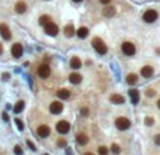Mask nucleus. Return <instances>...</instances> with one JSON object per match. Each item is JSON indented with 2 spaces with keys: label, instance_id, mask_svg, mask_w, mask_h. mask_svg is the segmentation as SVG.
Instances as JSON below:
<instances>
[{
  "label": "nucleus",
  "instance_id": "obj_1",
  "mask_svg": "<svg viewBox=\"0 0 160 155\" xmlns=\"http://www.w3.org/2000/svg\"><path fill=\"white\" fill-rule=\"evenodd\" d=\"M91 45H93V48H94L96 51L100 54V55H106L107 51H108L106 42H104V41H103L100 37H94V38H93V41H91Z\"/></svg>",
  "mask_w": 160,
  "mask_h": 155
},
{
  "label": "nucleus",
  "instance_id": "obj_2",
  "mask_svg": "<svg viewBox=\"0 0 160 155\" xmlns=\"http://www.w3.org/2000/svg\"><path fill=\"white\" fill-rule=\"evenodd\" d=\"M121 49L124 52V55H127V56H134L136 54V47H135V44L131 42V41H124L122 45H121Z\"/></svg>",
  "mask_w": 160,
  "mask_h": 155
},
{
  "label": "nucleus",
  "instance_id": "obj_3",
  "mask_svg": "<svg viewBox=\"0 0 160 155\" xmlns=\"http://www.w3.org/2000/svg\"><path fill=\"white\" fill-rule=\"evenodd\" d=\"M157 17H159V13H157L155 9H148V10L143 13L142 19L145 23H148V24H152V23H155L157 20Z\"/></svg>",
  "mask_w": 160,
  "mask_h": 155
},
{
  "label": "nucleus",
  "instance_id": "obj_4",
  "mask_svg": "<svg viewBox=\"0 0 160 155\" xmlns=\"http://www.w3.org/2000/svg\"><path fill=\"white\" fill-rule=\"evenodd\" d=\"M115 127L118 130H121V131H125V130H128L131 127V120L127 117H118L115 120Z\"/></svg>",
  "mask_w": 160,
  "mask_h": 155
},
{
  "label": "nucleus",
  "instance_id": "obj_5",
  "mask_svg": "<svg viewBox=\"0 0 160 155\" xmlns=\"http://www.w3.org/2000/svg\"><path fill=\"white\" fill-rule=\"evenodd\" d=\"M70 130V123L66 121V120H61V121L56 123V131L59 134H68Z\"/></svg>",
  "mask_w": 160,
  "mask_h": 155
},
{
  "label": "nucleus",
  "instance_id": "obj_6",
  "mask_svg": "<svg viewBox=\"0 0 160 155\" xmlns=\"http://www.w3.org/2000/svg\"><path fill=\"white\" fill-rule=\"evenodd\" d=\"M44 28H45V33H47L48 35H51V37H56L59 33V27L52 21H49L47 26H44Z\"/></svg>",
  "mask_w": 160,
  "mask_h": 155
},
{
  "label": "nucleus",
  "instance_id": "obj_7",
  "mask_svg": "<svg viewBox=\"0 0 160 155\" xmlns=\"http://www.w3.org/2000/svg\"><path fill=\"white\" fill-rule=\"evenodd\" d=\"M38 75H40V78H42V79L49 78V75H51V67H49L48 63H41L40 67H38Z\"/></svg>",
  "mask_w": 160,
  "mask_h": 155
},
{
  "label": "nucleus",
  "instance_id": "obj_8",
  "mask_svg": "<svg viewBox=\"0 0 160 155\" xmlns=\"http://www.w3.org/2000/svg\"><path fill=\"white\" fill-rule=\"evenodd\" d=\"M49 111H51L52 114H61L63 111V104L61 102H52L51 106H49Z\"/></svg>",
  "mask_w": 160,
  "mask_h": 155
},
{
  "label": "nucleus",
  "instance_id": "obj_9",
  "mask_svg": "<svg viewBox=\"0 0 160 155\" xmlns=\"http://www.w3.org/2000/svg\"><path fill=\"white\" fill-rule=\"evenodd\" d=\"M37 134H38L41 138H47V137L51 134V128H49L47 124H42V126H40L37 128Z\"/></svg>",
  "mask_w": 160,
  "mask_h": 155
},
{
  "label": "nucleus",
  "instance_id": "obj_10",
  "mask_svg": "<svg viewBox=\"0 0 160 155\" xmlns=\"http://www.w3.org/2000/svg\"><path fill=\"white\" fill-rule=\"evenodd\" d=\"M0 35H2L4 40H10L11 38V31H10L7 24H3V23L0 24Z\"/></svg>",
  "mask_w": 160,
  "mask_h": 155
},
{
  "label": "nucleus",
  "instance_id": "obj_11",
  "mask_svg": "<svg viewBox=\"0 0 160 155\" xmlns=\"http://www.w3.org/2000/svg\"><path fill=\"white\" fill-rule=\"evenodd\" d=\"M23 45L20 44V42H16L13 47H11V54H13V56L14 58H20V56L23 55Z\"/></svg>",
  "mask_w": 160,
  "mask_h": 155
},
{
  "label": "nucleus",
  "instance_id": "obj_12",
  "mask_svg": "<svg viewBox=\"0 0 160 155\" xmlns=\"http://www.w3.org/2000/svg\"><path fill=\"white\" fill-rule=\"evenodd\" d=\"M153 74H155V69H153V67H150V65H145V67L141 69V75H142L143 78H152Z\"/></svg>",
  "mask_w": 160,
  "mask_h": 155
},
{
  "label": "nucleus",
  "instance_id": "obj_13",
  "mask_svg": "<svg viewBox=\"0 0 160 155\" xmlns=\"http://www.w3.org/2000/svg\"><path fill=\"white\" fill-rule=\"evenodd\" d=\"M56 96L59 97L61 100H68L70 97V90L69 89H59L58 92H56Z\"/></svg>",
  "mask_w": 160,
  "mask_h": 155
},
{
  "label": "nucleus",
  "instance_id": "obj_14",
  "mask_svg": "<svg viewBox=\"0 0 160 155\" xmlns=\"http://www.w3.org/2000/svg\"><path fill=\"white\" fill-rule=\"evenodd\" d=\"M63 33H65V37H68V38H70V37H73L75 34H76V30H75V26H73L72 23H69L68 26L63 28Z\"/></svg>",
  "mask_w": 160,
  "mask_h": 155
},
{
  "label": "nucleus",
  "instance_id": "obj_15",
  "mask_svg": "<svg viewBox=\"0 0 160 155\" xmlns=\"http://www.w3.org/2000/svg\"><path fill=\"white\" fill-rule=\"evenodd\" d=\"M129 96H131V102L134 104H138L139 103V99H141L139 90H136V89H131V90H129Z\"/></svg>",
  "mask_w": 160,
  "mask_h": 155
},
{
  "label": "nucleus",
  "instance_id": "obj_16",
  "mask_svg": "<svg viewBox=\"0 0 160 155\" xmlns=\"http://www.w3.org/2000/svg\"><path fill=\"white\" fill-rule=\"evenodd\" d=\"M117 13V9L113 7V6H106L104 10H103V16H106V17H114Z\"/></svg>",
  "mask_w": 160,
  "mask_h": 155
},
{
  "label": "nucleus",
  "instance_id": "obj_17",
  "mask_svg": "<svg viewBox=\"0 0 160 155\" xmlns=\"http://www.w3.org/2000/svg\"><path fill=\"white\" fill-rule=\"evenodd\" d=\"M69 63H70V68H73V69H80L82 68V61H80L79 56H72Z\"/></svg>",
  "mask_w": 160,
  "mask_h": 155
},
{
  "label": "nucleus",
  "instance_id": "obj_18",
  "mask_svg": "<svg viewBox=\"0 0 160 155\" xmlns=\"http://www.w3.org/2000/svg\"><path fill=\"white\" fill-rule=\"evenodd\" d=\"M69 81H70V83H73V85H79L80 82L83 81V76H82L80 74H70Z\"/></svg>",
  "mask_w": 160,
  "mask_h": 155
},
{
  "label": "nucleus",
  "instance_id": "obj_19",
  "mask_svg": "<svg viewBox=\"0 0 160 155\" xmlns=\"http://www.w3.org/2000/svg\"><path fill=\"white\" fill-rule=\"evenodd\" d=\"M14 9H16V13L23 14V13H26V10H27V4L24 3V2H17Z\"/></svg>",
  "mask_w": 160,
  "mask_h": 155
},
{
  "label": "nucleus",
  "instance_id": "obj_20",
  "mask_svg": "<svg viewBox=\"0 0 160 155\" xmlns=\"http://www.w3.org/2000/svg\"><path fill=\"white\" fill-rule=\"evenodd\" d=\"M76 141H77V144H79V145H86V144H87V141H89V138H87L86 134L79 133L76 135Z\"/></svg>",
  "mask_w": 160,
  "mask_h": 155
},
{
  "label": "nucleus",
  "instance_id": "obj_21",
  "mask_svg": "<svg viewBox=\"0 0 160 155\" xmlns=\"http://www.w3.org/2000/svg\"><path fill=\"white\" fill-rule=\"evenodd\" d=\"M110 100H111V103L114 104H122L125 102V99L121 95H113V96L110 97Z\"/></svg>",
  "mask_w": 160,
  "mask_h": 155
},
{
  "label": "nucleus",
  "instance_id": "obj_22",
  "mask_svg": "<svg viewBox=\"0 0 160 155\" xmlns=\"http://www.w3.org/2000/svg\"><path fill=\"white\" fill-rule=\"evenodd\" d=\"M127 83L128 85H136V83H138V75L136 74H129L127 76Z\"/></svg>",
  "mask_w": 160,
  "mask_h": 155
},
{
  "label": "nucleus",
  "instance_id": "obj_23",
  "mask_svg": "<svg viewBox=\"0 0 160 155\" xmlns=\"http://www.w3.org/2000/svg\"><path fill=\"white\" fill-rule=\"evenodd\" d=\"M76 34H77V37L79 38H86L89 35V28L87 27H80V28L76 31Z\"/></svg>",
  "mask_w": 160,
  "mask_h": 155
},
{
  "label": "nucleus",
  "instance_id": "obj_24",
  "mask_svg": "<svg viewBox=\"0 0 160 155\" xmlns=\"http://www.w3.org/2000/svg\"><path fill=\"white\" fill-rule=\"evenodd\" d=\"M23 109H24V100H18L17 103H16V106H14V113L16 114L21 113Z\"/></svg>",
  "mask_w": 160,
  "mask_h": 155
},
{
  "label": "nucleus",
  "instance_id": "obj_25",
  "mask_svg": "<svg viewBox=\"0 0 160 155\" xmlns=\"http://www.w3.org/2000/svg\"><path fill=\"white\" fill-rule=\"evenodd\" d=\"M49 21H52L49 16H41V17H40V24H41V26H47Z\"/></svg>",
  "mask_w": 160,
  "mask_h": 155
},
{
  "label": "nucleus",
  "instance_id": "obj_26",
  "mask_svg": "<svg viewBox=\"0 0 160 155\" xmlns=\"http://www.w3.org/2000/svg\"><path fill=\"white\" fill-rule=\"evenodd\" d=\"M98 155H108V148L106 145H101L98 148Z\"/></svg>",
  "mask_w": 160,
  "mask_h": 155
},
{
  "label": "nucleus",
  "instance_id": "obj_27",
  "mask_svg": "<svg viewBox=\"0 0 160 155\" xmlns=\"http://www.w3.org/2000/svg\"><path fill=\"white\" fill-rule=\"evenodd\" d=\"M14 121H16V124H17V128L20 130V131H21V130H24V123H23L20 118H16Z\"/></svg>",
  "mask_w": 160,
  "mask_h": 155
},
{
  "label": "nucleus",
  "instance_id": "obj_28",
  "mask_svg": "<svg viewBox=\"0 0 160 155\" xmlns=\"http://www.w3.org/2000/svg\"><path fill=\"white\" fill-rule=\"evenodd\" d=\"M111 151L114 152V154H120V147H118V145L117 144H113V147H111Z\"/></svg>",
  "mask_w": 160,
  "mask_h": 155
},
{
  "label": "nucleus",
  "instance_id": "obj_29",
  "mask_svg": "<svg viewBox=\"0 0 160 155\" xmlns=\"http://www.w3.org/2000/svg\"><path fill=\"white\" fill-rule=\"evenodd\" d=\"M14 154L16 155H21L23 154V150H21L20 145H16V147H14Z\"/></svg>",
  "mask_w": 160,
  "mask_h": 155
},
{
  "label": "nucleus",
  "instance_id": "obj_30",
  "mask_svg": "<svg viewBox=\"0 0 160 155\" xmlns=\"http://www.w3.org/2000/svg\"><path fill=\"white\" fill-rule=\"evenodd\" d=\"M145 123H146V126H152V124H153V118L152 117H146Z\"/></svg>",
  "mask_w": 160,
  "mask_h": 155
},
{
  "label": "nucleus",
  "instance_id": "obj_31",
  "mask_svg": "<svg viewBox=\"0 0 160 155\" xmlns=\"http://www.w3.org/2000/svg\"><path fill=\"white\" fill-rule=\"evenodd\" d=\"M146 96L148 97L155 96V90H153V89H148V90H146Z\"/></svg>",
  "mask_w": 160,
  "mask_h": 155
},
{
  "label": "nucleus",
  "instance_id": "obj_32",
  "mask_svg": "<svg viewBox=\"0 0 160 155\" xmlns=\"http://www.w3.org/2000/svg\"><path fill=\"white\" fill-rule=\"evenodd\" d=\"M27 145H28V147L31 148L33 151H35V145H34V142H31V141H30V140H27Z\"/></svg>",
  "mask_w": 160,
  "mask_h": 155
},
{
  "label": "nucleus",
  "instance_id": "obj_33",
  "mask_svg": "<svg viewBox=\"0 0 160 155\" xmlns=\"http://www.w3.org/2000/svg\"><path fill=\"white\" fill-rule=\"evenodd\" d=\"M155 144L160 145V134H156V137H155Z\"/></svg>",
  "mask_w": 160,
  "mask_h": 155
},
{
  "label": "nucleus",
  "instance_id": "obj_34",
  "mask_svg": "<svg viewBox=\"0 0 160 155\" xmlns=\"http://www.w3.org/2000/svg\"><path fill=\"white\" fill-rule=\"evenodd\" d=\"M58 145H59V147H65V145H66V141H65V140H58Z\"/></svg>",
  "mask_w": 160,
  "mask_h": 155
},
{
  "label": "nucleus",
  "instance_id": "obj_35",
  "mask_svg": "<svg viewBox=\"0 0 160 155\" xmlns=\"http://www.w3.org/2000/svg\"><path fill=\"white\" fill-rule=\"evenodd\" d=\"M2 118H3L4 121H9V120H10V117H9V114H7V113H3V116H2Z\"/></svg>",
  "mask_w": 160,
  "mask_h": 155
},
{
  "label": "nucleus",
  "instance_id": "obj_36",
  "mask_svg": "<svg viewBox=\"0 0 160 155\" xmlns=\"http://www.w3.org/2000/svg\"><path fill=\"white\" fill-rule=\"evenodd\" d=\"M82 114H83V116H87V114H89V109H87V107L82 109Z\"/></svg>",
  "mask_w": 160,
  "mask_h": 155
},
{
  "label": "nucleus",
  "instance_id": "obj_37",
  "mask_svg": "<svg viewBox=\"0 0 160 155\" xmlns=\"http://www.w3.org/2000/svg\"><path fill=\"white\" fill-rule=\"evenodd\" d=\"M100 3L101 4H110L111 3V0H100Z\"/></svg>",
  "mask_w": 160,
  "mask_h": 155
},
{
  "label": "nucleus",
  "instance_id": "obj_38",
  "mask_svg": "<svg viewBox=\"0 0 160 155\" xmlns=\"http://www.w3.org/2000/svg\"><path fill=\"white\" fill-rule=\"evenodd\" d=\"M66 154H68V155H73V151L70 150V148H68V150H66Z\"/></svg>",
  "mask_w": 160,
  "mask_h": 155
},
{
  "label": "nucleus",
  "instance_id": "obj_39",
  "mask_svg": "<svg viewBox=\"0 0 160 155\" xmlns=\"http://www.w3.org/2000/svg\"><path fill=\"white\" fill-rule=\"evenodd\" d=\"M75 3H80V2H83V0H73Z\"/></svg>",
  "mask_w": 160,
  "mask_h": 155
},
{
  "label": "nucleus",
  "instance_id": "obj_40",
  "mask_svg": "<svg viewBox=\"0 0 160 155\" xmlns=\"http://www.w3.org/2000/svg\"><path fill=\"white\" fill-rule=\"evenodd\" d=\"M3 52V47H2V44H0V54Z\"/></svg>",
  "mask_w": 160,
  "mask_h": 155
},
{
  "label": "nucleus",
  "instance_id": "obj_41",
  "mask_svg": "<svg viewBox=\"0 0 160 155\" xmlns=\"http://www.w3.org/2000/svg\"><path fill=\"white\" fill-rule=\"evenodd\" d=\"M84 155H94V154H93V152H86Z\"/></svg>",
  "mask_w": 160,
  "mask_h": 155
},
{
  "label": "nucleus",
  "instance_id": "obj_42",
  "mask_svg": "<svg viewBox=\"0 0 160 155\" xmlns=\"http://www.w3.org/2000/svg\"><path fill=\"white\" fill-rule=\"evenodd\" d=\"M157 107H159V109H160V100H159V102H157Z\"/></svg>",
  "mask_w": 160,
  "mask_h": 155
},
{
  "label": "nucleus",
  "instance_id": "obj_43",
  "mask_svg": "<svg viewBox=\"0 0 160 155\" xmlns=\"http://www.w3.org/2000/svg\"><path fill=\"white\" fill-rule=\"evenodd\" d=\"M45 155H48V154H45Z\"/></svg>",
  "mask_w": 160,
  "mask_h": 155
}]
</instances>
